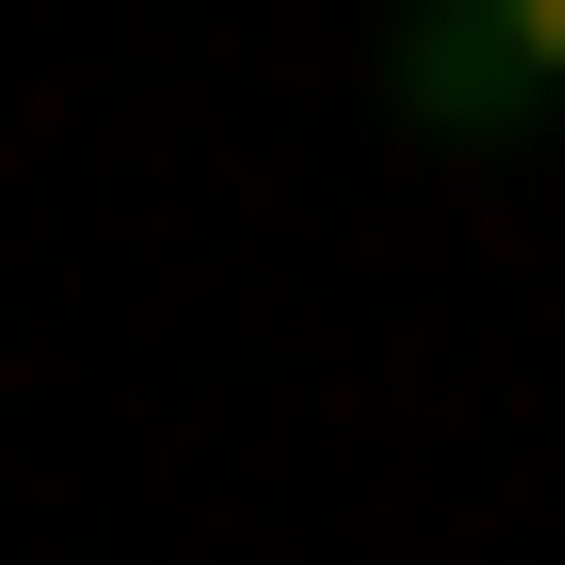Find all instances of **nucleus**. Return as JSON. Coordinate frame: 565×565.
Masks as SVG:
<instances>
[{"instance_id": "1", "label": "nucleus", "mask_w": 565, "mask_h": 565, "mask_svg": "<svg viewBox=\"0 0 565 565\" xmlns=\"http://www.w3.org/2000/svg\"><path fill=\"white\" fill-rule=\"evenodd\" d=\"M387 89H417V149H507V119H565L507 0H387Z\"/></svg>"}, {"instance_id": "2", "label": "nucleus", "mask_w": 565, "mask_h": 565, "mask_svg": "<svg viewBox=\"0 0 565 565\" xmlns=\"http://www.w3.org/2000/svg\"><path fill=\"white\" fill-rule=\"evenodd\" d=\"M507 30H536V89H565V0H507Z\"/></svg>"}]
</instances>
